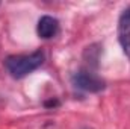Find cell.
<instances>
[{"label": "cell", "mask_w": 130, "mask_h": 129, "mask_svg": "<svg viewBox=\"0 0 130 129\" xmlns=\"http://www.w3.org/2000/svg\"><path fill=\"white\" fill-rule=\"evenodd\" d=\"M44 62V55L41 52H33L29 55H12L8 56L5 65L12 78L20 79L30 74L36 68H39Z\"/></svg>", "instance_id": "6da1fadb"}, {"label": "cell", "mask_w": 130, "mask_h": 129, "mask_svg": "<svg viewBox=\"0 0 130 129\" xmlns=\"http://www.w3.org/2000/svg\"><path fill=\"white\" fill-rule=\"evenodd\" d=\"M71 82L77 90H82L86 93H98V91L104 90V87H106L103 79H100L94 73L86 71V70L76 71L71 76Z\"/></svg>", "instance_id": "7a4b0ae2"}, {"label": "cell", "mask_w": 130, "mask_h": 129, "mask_svg": "<svg viewBox=\"0 0 130 129\" xmlns=\"http://www.w3.org/2000/svg\"><path fill=\"white\" fill-rule=\"evenodd\" d=\"M118 41L124 55L130 59V6L121 12L118 18Z\"/></svg>", "instance_id": "3957f363"}, {"label": "cell", "mask_w": 130, "mask_h": 129, "mask_svg": "<svg viewBox=\"0 0 130 129\" xmlns=\"http://www.w3.org/2000/svg\"><path fill=\"white\" fill-rule=\"evenodd\" d=\"M59 31V21L55 18V17H50V15H42L39 20H38V24H36V32L41 38L44 40H48V38H53Z\"/></svg>", "instance_id": "277c9868"}]
</instances>
